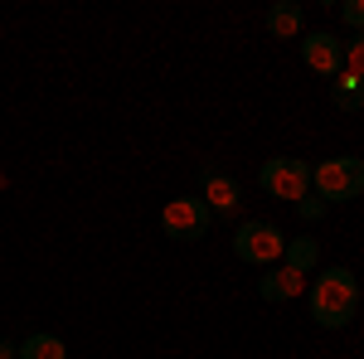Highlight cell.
Here are the masks:
<instances>
[{
    "mask_svg": "<svg viewBox=\"0 0 364 359\" xmlns=\"http://www.w3.org/2000/svg\"><path fill=\"white\" fill-rule=\"evenodd\" d=\"M360 311V282L350 267H326L311 282V321L321 331H345Z\"/></svg>",
    "mask_w": 364,
    "mask_h": 359,
    "instance_id": "obj_1",
    "label": "cell"
},
{
    "mask_svg": "<svg viewBox=\"0 0 364 359\" xmlns=\"http://www.w3.org/2000/svg\"><path fill=\"white\" fill-rule=\"evenodd\" d=\"M311 190L326 204H345L364 194V161L360 156H331L321 166H311Z\"/></svg>",
    "mask_w": 364,
    "mask_h": 359,
    "instance_id": "obj_2",
    "label": "cell"
},
{
    "mask_svg": "<svg viewBox=\"0 0 364 359\" xmlns=\"http://www.w3.org/2000/svg\"><path fill=\"white\" fill-rule=\"evenodd\" d=\"M233 252L243 262H252V267H277L282 252H287V233L277 223L248 219V223H238V233H233Z\"/></svg>",
    "mask_w": 364,
    "mask_h": 359,
    "instance_id": "obj_3",
    "label": "cell"
},
{
    "mask_svg": "<svg viewBox=\"0 0 364 359\" xmlns=\"http://www.w3.org/2000/svg\"><path fill=\"white\" fill-rule=\"evenodd\" d=\"M257 185L272 194V199H287V204H301L311 194V166L301 156H272L267 166L257 170Z\"/></svg>",
    "mask_w": 364,
    "mask_h": 359,
    "instance_id": "obj_4",
    "label": "cell"
},
{
    "mask_svg": "<svg viewBox=\"0 0 364 359\" xmlns=\"http://www.w3.org/2000/svg\"><path fill=\"white\" fill-rule=\"evenodd\" d=\"M209 223H214V214H209V204L199 194H180V199H170L166 209H161V228H166V238H175V243L204 238Z\"/></svg>",
    "mask_w": 364,
    "mask_h": 359,
    "instance_id": "obj_5",
    "label": "cell"
},
{
    "mask_svg": "<svg viewBox=\"0 0 364 359\" xmlns=\"http://www.w3.org/2000/svg\"><path fill=\"white\" fill-rule=\"evenodd\" d=\"M301 58H306L311 73H321V78H340L345 73V44H340L336 34H326V29L301 34Z\"/></svg>",
    "mask_w": 364,
    "mask_h": 359,
    "instance_id": "obj_6",
    "label": "cell"
},
{
    "mask_svg": "<svg viewBox=\"0 0 364 359\" xmlns=\"http://www.w3.org/2000/svg\"><path fill=\"white\" fill-rule=\"evenodd\" d=\"M199 199L209 204V214H233L238 209V180L233 175H224L219 166H204L199 170Z\"/></svg>",
    "mask_w": 364,
    "mask_h": 359,
    "instance_id": "obj_7",
    "label": "cell"
},
{
    "mask_svg": "<svg viewBox=\"0 0 364 359\" xmlns=\"http://www.w3.org/2000/svg\"><path fill=\"white\" fill-rule=\"evenodd\" d=\"M301 291H306V277L296 272V267H287V262H277L272 272L257 277V296L262 301H296Z\"/></svg>",
    "mask_w": 364,
    "mask_h": 359,
    "instance_id": "obj_8",
    "label": "cell"
},
{
    "mask_svg": "<svg viewBox=\"0 0 364 359\" xmlns=\"http://www.w3.org/2000/svg\"><path fill=\"white\" fill-rule=\"evenodd\" d=\"M301 25H306V10L296 0H277L267 10V34L272 39H301Z\"/></svg>",
    "mask_w": 364,
    "mask_h": 359,
    "instance_id": "obj_9",
    "label": "cell"
},
{
    "mask_svg": "<svg viewBox=\"0 0 364 359\" xmlns=\"http://www.w3.org/2000/svg\"><path fill=\"white\" fill-rule=\"evenodd\" d=\"M20 359H68V345L49 331H34L20 340Z\"/></svg>",
    "mask_w": 364,
    "mask_h": 359,
    "instance_id": "obj_10",
    "label": "cell"
},
{
    "mask_svg": "<svg viewBox=\"0 0 364 359\" xmlns=\"http://www.w3.org/2000/svg\"><path fill=\"white\" fill-rule=\"evenodd\" d=\"M316 257H321V248H316V238H311V233L287 238V252H282V262H287V267H296V272L306 277L311 267H316Z\"/></svg>",
    "mask_w": 364,
    "mask_h": 359,
    "instance_id": "obj_11",
    "label": "cell"
},
{
    "mask_svg": "<svg viewBox=\"0 0 364 359\" xmlns=\"http://www.w3.org/2000/svg\"><path fill=\"white\" fill-rule=\"evenodd\" d=\"M345 73L364 78V29H360V34H350V44H345Z\"/></svg>",
    "mask_w": 364,
    "mask_h": 359,
    "instance_id": "obj_12",
    "label": "cell"
},
{
    "mask_svg": "<svg viewBox=\"0 0 364 359\" xmlns=\"http://www.w3.org/2000/svg\"><path fill=\"white\" fill-rule=\"evenodd\" d=\"M326 209H331V204H326V199H316V194H306V199L296 204V214H301L306 223H321V219H326Z\"/></svg>",
    "mask_w": 364,
    "mask_h": 359,
    "instance_id": "obj_13",
    "label": "cell"
},
{
    "mask_svg": "<svg viewBox=\"0 0 364 359\" xmlns=\"http://www.w3.org/2000/svg\"><path fill=\"white\" fill-rule=\"evenodd\" d=\"M340 15H345V25L360 34V29H364V0H345V5H340Z\"/></svg>",
    "mask_w": 364,
    "mask_h": 359,
    "instance_id": "obj_14",
    "label": "cell"
},
{
    "mask_svg": "<svg viewBox=\"0 0 364 359\" xmlns=\"http://www.w3.org/2000/svg\"><path fill=\"white\" fill-rule=\"evenodd\" d=\"M0 359H20V345H10V340H0Z\"/></svg>",
    "mask_w": 364,
    "mask_h": 359,
    "instance_id": "obj_15",
    "label": "cell"
}]
</instances>
